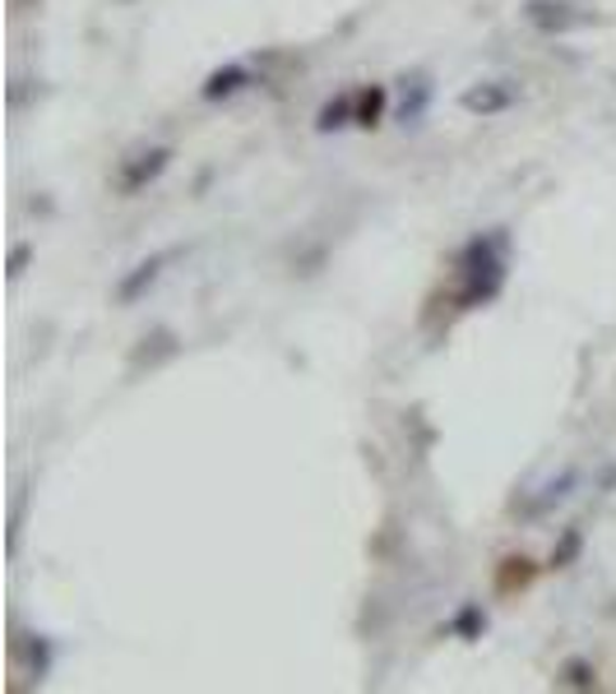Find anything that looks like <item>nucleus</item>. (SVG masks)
<instances>
[{"label": "nucleus", "mask_w": 616, "mask_h": 694, "mask_svg": "<svg viewBox=\"0 0 616 694\" xmlns=\"http://www.w3.org/2000/svg\"><path fill=\"white\" fill-rule=\"evenodd\" d=\"M505 255H510V236L496 228L469 241L464 259H459V310H477L501 297L505 287Z\"/></svg>", "instance_id": "obj_1"}, {"label": "nucleus", "mask_w": 616, "mask_h": 694, "mask_svg": "<svg viewBox=\"0 0 616 694\" xmlns=\"http://www.w3.org/2000/svg\"><path fill=\"white\" fill-rule=\"evenodd\" d=\"M181 255V246H172V250H158V255H149V259H140V265H134L121 283H116V292H112V301L116 306H134V301H144V292L158 283L163 278V269L172 265V259Z\"/></svg>", "instance_id": "obj_2"}, {"label": "nucleus", "mask_w": 616, "mask_h": 694, "mask_svg": "<svg viewBox=\"0 0 616 694\" xmlns=\"http://www.w3.org/2000/svg\"><path fill=\"white\" fill-rule=\"evenodd\" d=\"M167 167H172V149H167V144L134 153V158L121 167V177H116V190H121V195H140V190L158 181Z\"/></svg>", "instance_id": "obj_3"}, {"label": "nucleus", "mask_w": 616, "mask_h": 694, "mask_svg": "<svg viewBox=\"0 0 616 694\" xmlns=\"http://www.w3.org/2000/svg\"><path fill=\"white\" fill-rule=\"evenodd\" d=\"M524 20L542 33H566V28L589 24V14L570 5V0H524Z\"/></svg>", "instance_id": "obj_4"}, {"label": "nucleus", "mask_w": 616, "mask_h": 694, "mask_svg": "<svg viewBox=\"0 0 616 694\" xmlns=\"http://www.w3.org/2000/svg\"><path fill=\"white\" fill-rule=\"evenodd\" d=\"M515 98H519L515 83H505V79H487V83H473V89L459 93V107L473 112V116H496V112L515 107Z\"/></svg>", "instance_id": "obj_5"}, {"label": "nucleus", "mask_w": 616, "mask_h": 694, "mask_svg": "<svg viewBox=\"0 0 616 694\" xmlns=\"http://www.w3.org/2000/svg\"><path fill=\"white\" fill-rule=\"evenodd\" d=\"M242 89H251V69H246L242 61H228V65H218L214 75L200 83V98H204V102H228V98H236Z\"/></svg>", "instance_id": "obj_6"}, {"label": "nucleus", "mask_w": 616, "mask_h": 694, "mask_svg": "<svg viewBox=\"0 0 616 694\" xmlns=\"http://www.w3.org/2000/svg\"><path fill=\"white\" fill-rule=\"evenodd\" d=\"M344 126H357V93H352V89L334 93V98L316 112V130H320V134H334V130H344Z\"/></svg>", "instance_id": "obj_7"}, {"label": "nucleus", "mask_w": 616, "mask_h": 694, "mask_svg": "<svg viewBox=\"0 0 616 694\" xmlns=\"http://www.w3.org/2000/svg\"><path fill=\"white\" fill-rule=\"evenodd\" d=\"M575 486H579V473H575V467H561V477H552V481L542 486V491H538V500H534V505H528V514H534V518L552 514V510L561 505V500H570V491H575Z\"/></svg>", "instance_id": "obj_8"}, {"label": "nucleus", "mask_w": 616, "mask_h": 694, "mask_svg": "<svg viewBox=\"0 0 616 694\" xmlns=\"http://www.w3.org/2000/svg\"><path fill=\"white\" fill-rule=\"evenodd\" d=\"M385 102H389L385 83H367V89L357 93V126H362V130L381 126V120H385Z\"/></svg>", "instance_id": "obj_9"}, {"label": "nucleus", "mask_w": 616, "mask_h": 694, "mask_svg": "<svg viewBox=\"0 0 616 694\" xmlns=\"http://www.w3.org/2000/svg\"><path fill=\"white\" fill-rule=\"evenodd\" d=\"M534 561H528V555H505L501 561V569H496V588H501V593H515V588H528L534 583Z\"/></svg>", "instance_id": "obj_10"}, {"label": "nucleus", "mask_w": 616, "mask_h": 694, "mask_svg": "<svg viewBox=\"0 0 616 694\" xmlns=\"http://www.w3.org/2000/svg\"><path fill=\"white\" fill-rule=\"evenodd\" d=\"M579 551H585V528H566L556 537V547H552V569H570L579 561Z\"/></svg>", "instance_id": "obj_11"}, {"label": "nucleus", "mask_w": 616, "mask_h": 694, "mask_svg": "<svg viewBox=\"0 0 616 694\" xmlns=\"http://www.w3.org/2000/svg\"><path fill=\"white\" fill-rule=\"evenodd\" d=\"M426 102H432V79H413V93H408L403 107H399L403 126H418V120L426 116Z\"/></svg>", "instance_id": "obj_12"}, {"label": "nucleus", "mask_w": 616, "mask_h": 694, "mask_svg": "<svg viewBox=\"0 0 616 694\" xmlns=\"http://www.w3.org/2000/svg\"><path fill=\"white\" fill-rule=\"evenodd\" d=\"M483 630H487V612H483L477 602H469L464 612H459V616L450 620V634H459V639H477Z\"/></svg>", "instance_id": "obj_13"}, {"label": "nucleus", "mask_w": 616, "mask_h": 694, "mask_svg": "<svg viewBox=\"0 0 616 694\" xmlns=\"http://www.w3.org/2000/svg\"><path fill=\"white\" fill-rule=\"evenodd\" d=\"M561 685H570V690H593L598 676H593V667L585 663V657H575V663H566V676H561Z\"/></svg>", "instance_id": "obj_14"}, {"label": "nucleus", "mask_w": 616, "mask_h": 694, "mask_svg": "<svg viewBox=\"0 0 616 694\" xmlns=\"http://www.w3.org/2000/svg\"><path fill=\"white\" fill-rule=\"evenodd\" d=\"M28 259H33V246H14L10 250V278H20L28 269Z\"/></svg>", "instance_id": "obj_15"}]
</instances>
